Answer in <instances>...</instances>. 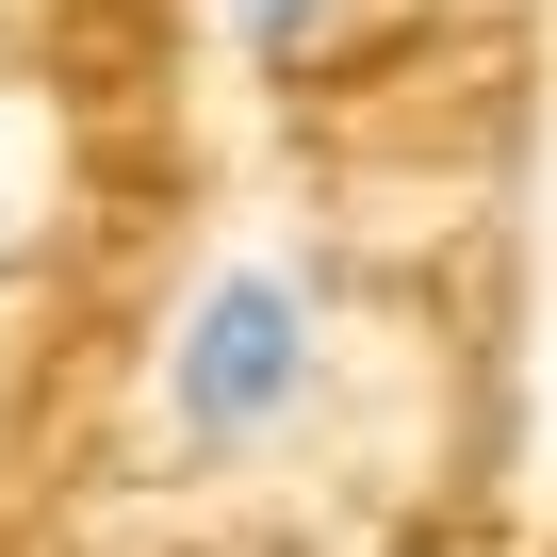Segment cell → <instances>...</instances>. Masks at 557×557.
Returning a JSON list of instances; mask_svg holds the SVG:
<instances>
[{
	"label": "cell",
	"instance_id": "cell-3",
	"mask_svg": "<svg viewBox=\"0 0 557 557\" xmlns=\"http://www.w3.org/2000/svg\"><path fill=\"white\" fill-rule=\"evenodd\" d=\"M0 262H17V230H0Z\"/></svg>",
	"mask_w": 557,
	"mask_h": 557
},
{
	"label": "cell",
	"instance_id": "cell-1",
	"mask_svg": "<svg viewBox=\"0 0 557 557\" xmlns=\"http://www.w3.org/2000/svg\"><path fill=\"white\" fill-rule=\"evenodd\" d=\"M312 410H329V296H312V262H278V246L213 262L181 296V329H164V443L197 475H246Z\"/></svg>",
	"mask_w": 557,
	"mask_h": 557
},
{
	"label": "cell",
	"instance_id": "cell-2",
	"mask_svg": "<svg viewBox=\"0 0 557 557\" xmlns=\"http://www.w3.org/2000/svg\"><path fill=\"white\" fill-rule=\"evenodd\" d=\"M213 17H230V50H246L262 83H312V66L361 34V0H213Z\"/></svg>",
	"mask_w": 557,
	"mask_h": 557
}]
</instances>
